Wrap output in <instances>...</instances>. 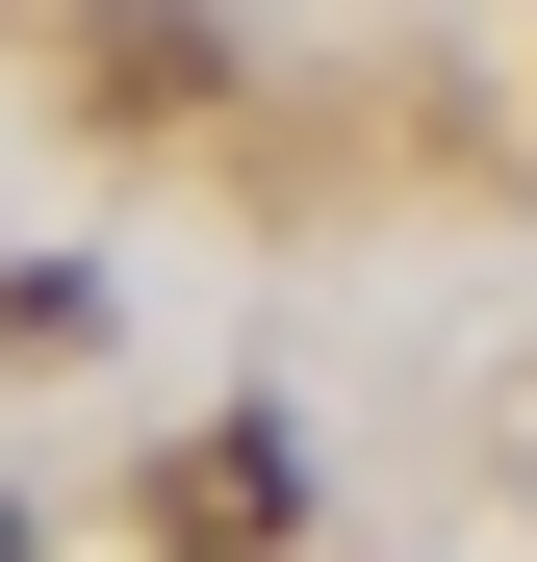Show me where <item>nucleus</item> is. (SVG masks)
<instances>
[{
	"instance_id": "f257e3e1",
	"label": "nucleus",
	"mask_w": 537,
	"mask_h": 562,
	"mask_svg": "<svg viewBox=\"0 0 537 562\" xmlns=\"http://www.w3.org/2000/svg\"><path fill=\"white\" fill-rule=\"evenodd\" d=\"M282 486H307L282 435H205V460H154V537H205V562H256V537H282Z\"/></svg>"
},
{
	"instance_id": "f03ea898",
	"label": "nucleus",
	"mask_w": 537,
	"mask_h": 562,
	"mask_svg": "<svg viewBox=\"0 0 537 562\" xmlns=\"http://www.w3.org/2000/svg\"><path fill=\"white\" fill-rule=\"evenodd\" d=\"M0 562H26V537H0Z\"/></svg>"
}]
</instances>
